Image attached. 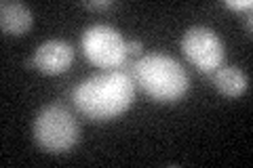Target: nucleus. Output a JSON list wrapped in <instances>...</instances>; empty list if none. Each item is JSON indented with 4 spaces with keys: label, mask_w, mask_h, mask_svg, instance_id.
Segmentation results:
<instances>
[{
    "label": "nucleus",
    "mask_w": 253,
    "mask_h": 168,
    "mask_svg": "<svg viewBox=\"0 0 253 168\" xmlns=\"http://www.w3.org/2000/svg\"><path fill=\"white\" fill-rule=\"evenodd\" d=\"M135 95L131 71L108 69L104 74L84 78L74 91V103L86 118L110 120L129 109Z\"/></svg>",
    "instance_id": "nucleus-1"
},
{
    "label": "nucleus",
    "mask_w": 253,
    "mask_h": 168,
    "mask_svg": "<svg viewBox=\"0 0 253 168\" xmlns=\"http://www.w3.org/2000/svg\"><path fill=\"white\" fill-rule=\"evenodd\" d=\"M133 80L150 97L163 103L177 101L188 91V74L177 59L165 53H148L131 66Z\"/></svg>",
    "instance_id": "nucleus-2"
},
{
    "label": "nucleus",
    "mask_w": 253,
    "mask_h": 168,
    "mask_svg": "<svg viewBox=\"0 0 253 168\" xmlns=\"http://www.w3.org/2000/svg\"><path fill=\"white\" fill-rule=\"evenodd\" d=\"M34 139L46 151L63 154L78 143L81 126L68 107L61 103H49L38 111L34 120Z\"/></svg>",
    "instance_id": "nucleus-3"
},
{
    "label": "nucleus",
    "mask_w": 253,
    "mask_h": 168,
    "mask_svg": "<svg viewBox=\"0 0 253 168\" xmlns=\"http://www.w3.org/2000/svg\"><path fill=\"white\" fill-rule=\"evenodd\" d=\"M83 51L93 66L97 67H118L126 57V40L116 28L108 23H95L83 32Z\"/></svg>",
    "instance_id": "nucleus-4"
},
{
    "label": "nucleus",
    "mask_w": 253,
    "mask_h": 168,
    "mask_svg": "<svg viewBox=\"0 0 253 168\" xmlns=\"http://www.w3.org/2000/svg\"><path fill=\"white\" fill-rule=\"evenodd\" d=\"M181 51L201 71H215L224 61V42L211 28L205 26L186 30L181 38Z\"/></svg>",
    "instance_id": "nucleus-5"
},
{
    "label": "nucleus",
    "mask_w": 253,
    "mask_h": 168,
    "mask_svg": "<svg viewBox=\"0 0 253 168\" xmlns=\"http://www.w3.org/2000/svg\"><path fill=\"white\" fill-rule=\"evenodd\" d=\"M74 61V49L66 40L51 38L34 51V57L28 66L44 71V74H63Z\"/></svg>",
    "instance_id": "nucleus-6"
},
{
    "label": "nucleus",
    "mask_w": 253,
    "mask_h": 168,
    "mask_svg": "<svg viewBox=\"0 0 253 168\" xmlns=\"http://www.w3.org/2000/svg\"><path fill=\"white\" fill-rule=\"evenodd\" d=\"M0 26L4 34L21 36L32 28V11L23 2L2 0L0 2Z\"/></svg>",
    "instance_id": "nucleus-7"
},
{
    "label": "nucleus",
    "mask_w": 253,
    "mask_h": 168,
    "mask_svg": "<svg viewBox=\"0 0 253 168\" xmlns=\"http://www.w3.org/2000/svg\"><path fill=\"white\" fill-rule=\"evenodd\" d=\"M213 84L226 97H239V95L247 91L249 78L243 69L234 66H226V67H217L213 71Z\"/></svg>",
    "instance_id": "nucleus-8"
},
{
    "label": "nucleus",
    "mask_w": 253,
    "mask_h": 168,
    "mask_svg": "<svg viewBox=\"0 0 253 168\" xmlns=\"http://www.w3.org/2000/svg\"><path fill=\"white\" fill-rule=\"evenodd\" d=\"M226 6H230V9H236V11H245V9H251L253 2L251 0H226Z\"/></svg>",
    "instance_id": "nucleus-9"
},
{
    "label": "nucleus",
    "mask_w": 253,
    "mask_h": 168,
    "mask_svg": "<svg viewBox=\"0 0 253 168\" xmlns=\"http://www.w3.org/2000/svg\"><path fill=\"white\" fill-rule=\"evenodd\" d=\"M89 9H110L112 6V0H89V2H84Z\"/></svg>",
    "instance_id": "nucleus-10"
},
{
    "label": "nucleus",
    "mask_w": 253,
    "mask_h": 168,
    "mask_svg": "<svg viewBox=\"0 0 253 168\" xmlns=\"http://www.w3.org/2000/svg\"><path fill=\"white\" fill-rule=\"evenodd\" d=\"M144 51V42L141 40H129L126 42V53H139Z\"/></svg>",
    "instance_id": "nucleus-11"
}]
</instances>
